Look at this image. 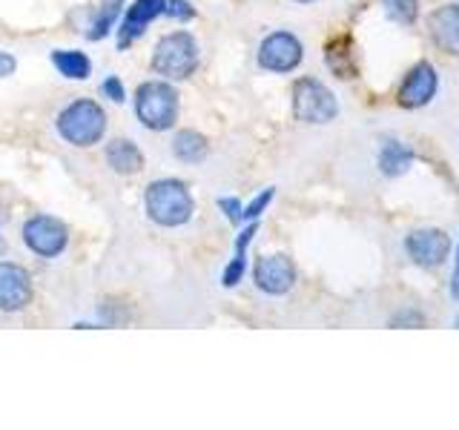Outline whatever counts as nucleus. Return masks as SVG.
Masks as SVG:
<instances>
[{
	"label": "nucleus",
	"mask_w": 459,
	"mask_h": 430,
	"mask_svg": "<svg viewBox=\"0 0 459 430\" xmlns=\"http://www.w3.org/2000/svg\"><path fill=\"white\" fill-rule=\"evenodd\" d=\"M121 4H124V0H107V4L98 9L95 21H92V26H90V38H92V40H100V38H104V35L109 32L112 23H115V18H118V12H121Z\"/></svg>",
	"instance_id": "obj_19"
},
{
	"label": "nucleus",
	"mask_w": 459,
	"mask_h": 430,
	"mask_svg": "<svg viewBox=\"0 0 459 430\" xmlns=\"http://www.w3.org/2000/svg\"><path fill=\"white\" fill-rule=\"evenodd\" d=\"M405 253L413 258L420 267H439L451 253V238L445 229H413L405 238Z\"/></svg>",
	"instance_id": "obj_9"
},
{
	"label": "nucleus",
	"mask_w": 459,
	"mask_h": 430,
	"mask_svg": "<svg viewBox=\"0 0 459 430\" xmlns=\"http://www.w3.org/2000/svg\"><path fill=\"white\" fill-rule=\"evenodd\" d=\"M293 115L305 124H327L339 115V104L322 81L299 78L293 86Z\"/></svg>",
	"instance_id": "obj_5"
},
{
	"label": "nucleus",
	"mask_w": 459,
	"mask_h": 430,
	"mask_svg": "<svg viewBox=\"0 0 459 430\" xmlns=\"http://www.w3.org/2000/svg\"><path fill=\"white\" fill-rule=\"evenodd\" d=\"M158 14H164V0H135L133 6H129L126 18H124V26H121V35H118V47L126 49L129 43L138 40L143 35V29H147Z\"/></svg>",
	"instance_id": "obj_13"
},
{
	"label": "nucleus",
	"mask_w": 459,
	"mask_h": 430,
	"mask_svg": "<svg viewBox=\"0 0 459 430\" xmlns=\"http://www.w3.org/2000/svg\"><path fill=\"white\" fill-rule=\"evenodd\" d=\"M451 296L459 298V247H456V264H454V279H451Z\"/></svg>",
	"instance_id": "obj_28"
},
{
	"label": "nucleus",
	"mask_w": 459,
	"mask_h": 430,
	"mask_svg": "<svg viewBox=\"0 0 459 430\" xmlns=\"http://www.w3.org/2000/svg\"><path fill=\"white\" fill-rule=\"evenodd\" d=\"M437 90H439L437 69L430 66L428 61H420V64H416L408 72L405 81H402V86H399V92H396L399 107H405V109H422V107L430 104V100H434Z\"/></svg>",
	"instance_id": "obj_8"
},
{
	"label": "nucleus",
	"mask_w": 459,
	"mask_h": 430,
	"mask_svg": "<svg viewBox=\"0 0 459 430\" xmlns=\"http://www.w3.org/2000/svg\"><path fill=\"white\" fill-rule=\"evenodd\" d=\"M23 241L35 255L55 258L66 250L69 236H66V227L57 219H52V215H35V219H29L23 224Z\"/></svg>",
	"instance_id": "obj_6"
},
{
	"label": "nucleus",
	"mask_w": 459,
	"mask_h": 430,
	"mask_svg": "<svg viewBox=\"0 0 459 430\" xmlns=\"http://www.w3.org/2000/svg\"><path fill=\"white\" fill-rule=\"evenodd\" d=\"M219 207L221 212H227V219L233 224H241V204L236 198H219Z\"/></svg>",
	"instance_id": "obj_26"
},
{
	"label": "nucleus",
	"mask_w": 459,
	"mask_h": 430,
	"mask_svg": "<svg viewBox=\"0 0 459 430\" xmlns=\"http://www.w3.org/2000/svg\"><path fill=\"white\" fill-rule=\"evenodd\" d=\"M296 4H313V0H296Z\"/></svg>",
	"instance_id": "obj_29"
},
{
	"label": "nucleus",
	"mask_w": 459,
	"mask_h": 430,
	"mask_svg": "<svg viewBox=\"0 0 459 430\" xmlns=\"http://www.w3.org/2000/svg\"><path fill=\"white\" fill-rule=\"evenodd\" d=\"M147 212L161 227H181L193 219V195L181 181H155L147 186Z\"/></svg>",
	"instance_id": "obj_1"
},
{
	"label": "nucleus",
	"mask_w": 459,
	"mask_h": 430,
	"mask_svg": "<svg viewBox=\"0 0 459 430\" xmlns=\"http://www.w3.org/2000/svg\"><path fill=\"white\" fill-rule=\"evenodd\" d=\"M164 14H169L172 21H193L195 9L186 0H169V4H164Z\"/></svg>",
	"instance_id": "obj_23"
},
{
	"label": "nucleus",
	"mask_w": 459,
	"mask_h": 430,
	"mask_svg": "<svg viewBox=\"0 0 459 430\" xmlns=\"http://www.w3.org/2000/svg\"><path fill=\"white\" fill-rule=\"evenodd\" d=\"M273 195H276V190H264L262 195H255V198L250 201V204L241 210V221H244V219H247V221H255L258 215H262V212H264V210L270 207Z\"/></svg>",
	"instance_id": "obj_21"
},
{
	"label": "nucleus",
	"mask_w": 459,
	"mask_h": 430,
	"mask_svg": "<svg viewBox=\"0 0 459 430\" xmlns=\"http://www.w3.org/2000/svg\"><path fill=\"white\" fill-rule=\"evenodd\" d=\"M32 301V279L21 264L0 262V310L14 313Z\"/></svg>",
	"instance_id": "obj_10"
},
{
	"label": "nucleus",
	"mask_w": 459,
	"mask_h": 430,
	"mask_svg": "<svg viewBox=\"0 0 459 430\" xmlns=\"http://www.w3.org/2000/svg\"><path fill=\"white\" fill-rule=\"evenodd\" d=\"M198 66V43L190 32H169L158 40L152 52V69L158 75L181 81L190 78Z\"/></svg>",
	"instance_id": "obj_3"
},
{
	"label": "nucleus",
	"mask_w": 459,
	"mask_h": 430,
	"mask_svg": "<svg viewBox=\"0 0 459 430\" xmlns=\"http://www.w3.org/2000/svg\"><path fill=\"white\" fill-rule=\"evenodd\" d=\"M14 66H18V64H14V57H12L9 52H0V78L12 75V72H14Z\"/></svg>",
	"instance_id": "obj_27"
},
{
	"label": "nucleus",
	"mask_w": 459,
	"mask_h": 430,
	"mask_svg": "<svg viewBox=\"0 0 459 430\" xmlns=\"http://www.w3.org/2000/svg\"><path fill=\"white\" fill-rule=\"evenodd\" d=\"M172 152L181 158L184 164H198L207 158V141L204 135L193 133V129H181V133L172 138Z\"/></svg>",
	"instance_id": "obj_15"
},
{
	"label": "nucleus",
	"mask_w": 459,
	"mask_h": 430,
	"mask_svg": "<svg viewBox=\"0 0 459 430\" xmlns=\"http://www.w3.org/2000/svg\"><path fill=\"white\" fill-rule=\"evenodd\" d=\"M430 40L437 43L442 52L459 55V4H445L428 18Z\"/></svg>",
	"instance_id": "obj_12"
},
{
	"label": "nucleus",
	"mask_w": 459,
	"mask_h": 430,
	"mask_svg": "<svg viewBox=\"0 0 459 430\" xmlns=\"http://www.w3.org/2000/svg\"><path fill=\"white\" fill-rule=\"evenodd\" d=\"M57 133L75 147H92L107 133V115L95 100H75L57 115Z\"/></svg>",
	"instance_id": "obj_2"
},
{
	"label": "nucleus",
	"mask_w": 459,
	"mask_h": 430,
	"mask_svg": "<svg viewBox=\"0 0 459 430\" xmlns=\"http://www.w3.org/2000/svg\"><path fill=\"white\" fill-rule=\"evenodd\" d=\"M301 57H305V49L290 32H273L258 47V66L267 72H293Z\"/></svg>",
	"instance_id": "obj_7"
},
{
	"label": "nucleus",
	"mask_w": 459,
	"mask_h": 430,
	"mask_svg": "<svg viewBox=\"0 0 459 430\" xmlns=\"http://www.w3.org/2000/svg\"><path fill=\"white\" fill-rule=\"evenodd\" d=\"M100 90H104V95H107V98H112L115 104H124L126 92H124V83H121L118 78H107L104 83H100Z\"/></svg>",
	"instance_id": "obj_25"
},
{
	"label": "nucleus",
	"mask_w": 459,
	"mask_h": 430,
	"mask_svg": "<svg viewBox=\"0 0 459 430\" xmlns=\"http://www.w3.org/2000/svg\"><path fill=\"white\" fill-rule=\"evenodd\" d=\"M135 115L138 121L161 133V129H169L178 118V95L169 83L164 81H150L141 83V90L135 92Z\"/></svg>",
	"instance_id": "obj_4"
},
{
	"label": "nucleus",
	"mask_w": 459,
	"mask_h": 430,
	"mask_svg": "<svg viewBox=\"0 0 459 430\" xmlns=\"http://www.w3.org/2000/svg\"><path fill=\"white\" fill-rule=\"evenodd\" d=\"M411 161H413V152L399 141H387L379 152V167H382L385 176H391V178L402 176V172L411 167Z\"/></svg>",
	"instance_id": "obj_17"
},
{
	"label": "nucleus",
	"mask_w": 459,
	"mask_h": 430,
	"mask_svg": "<svg viewBox=\"0 0 459 430\" xmlns=\"http://www.w3.org/2000/svg\"><path fill=\"white\" fill-rule=\"evenodd\" d=\"M52 64L57 66L64 78H72V81H86L92 72V64L90 57L78 49H64V52H52Z\"/></svg>",
	"instance_id": "obj_16"
},
{
	"label": "nucleus",
	"mask_w": 459,
	"mask_h": 430,
	"mask_svg": "<svg viewBox=\"0 0 459 430\" xmlns=\"http://www.w3.org/2000/svg\"><path fill=\"white\" fill-rule=\"evenodd\" d=\"M107 164H109L115 172H121V176H129V172H141V167H143V155H141V150L135 147L133 141L115 138V141L107 143Z\"/></svg>",
	"instance_id": "obj_14"
},
{
	"label": "nucleus",
	"mask_w": 459,
	"mask_h": 430,
	"mask_svg": "<svg viewBox=\"0 0 459 430\" xmlns=\"http://www.w3.org/2000/svg\"><path fill=\"white\" fill-rule=\"evenodd\" d=\"M255 284L262 293L284 296L296 284V267L287 255H264L255 264Z\"/></svg>",
	"instance_id": "obj_11"
},
{
	"label": "nucleus",
	"mask_w": 459,
	"mask_h": 430,
	"mask_svg": "<svg viewBox=\"0 0 459 430\" xmlns=\"http://www.w3.org/2000/svg\"><path fill=\"white\" fill-rule=\"evenodd\" d=\"M391 327H425V315L420 310H402L391 319Z\"/></svg>",
	"instance_id": "obj_24"
},
{
	"label": "nucleus",
	"mask_w": 459,
	"mask_h": 430,
	"mask_svg": "<svg viewBox=\"0 0 459 430\" xmlns=\"http://www.w3.org/2000/svg\"><path fill=\"white\" fill-rule=\"evenodd\" d=\"M327 66L336 72L339 78H353L356 75V66H353V55L348 49V40H336V43H330V49H327Z\"/></svg>",
	"instance_id": "obj_18"
},
{
	"label": "nucleus",
	"mask_w": 459,
	"mask_h": 430,
	"mask_svg": "<svg viewBox=\"0 0 459 430\" xmlns=\"http://www.w3.org/2000/svg\"><path fill=\"white\" fill-rule=\"evenodd\" d=\"M382 4L387 18L402 26H411L416 21V14H420V0H382Z\"/></svg>",
	"instance_id": "obj_20"
},
{
	"label": "nucleus",
	"mask_w": 459,
	"mask_h": 430,
	"mask_svg": "<svg viewBox=\"0 0 459 430\" xmlns=\"http://www.w3.org/2000/svg\"><path fill=\"white\" fill-rule=\"evenodd\" d=\"M244 270H247V258H244L241 253H236V258L224 270V287H236L244 279Z\"/></svg>",
	"instance_id": "obj_22"
},
{
	"label": "nucleus",
	"mask_w": 459,
	"mask_h": 430,
	"mask_svg": "<svg viewBox=\"0 0 459 430\" xmlns=\"http://www.w3.org/2000/svg\"><path fill=\"white\" fill-rule=\"evenodd\" d=\"M454 324H456V327H459V315H456V319H454Z\"/></svg>",
	"instance_id": "obj_30"
}]
</instances>
